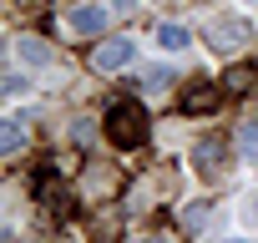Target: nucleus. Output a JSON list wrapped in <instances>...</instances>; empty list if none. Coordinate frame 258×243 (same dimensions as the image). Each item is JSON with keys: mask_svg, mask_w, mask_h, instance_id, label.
<instances>
[{"mask_svg": "<svg viewBox=\"0 0 258 243\" xmlns=\"http://www.w3.org/2000/svg\"><path fill=\"white\" fill-rule=\"evenodd\" d=\"M132 61H137V41H132V36H111V41H101V46L91 51V66L106 71V76H111V71H126Z\"/></svg>", "mask_w": 258, "mask_h": 243, "instance_id": "obj_3", "label": "nucleus"}, {"mask_svg": "<svg viewBox=\"0 0 258 243\" xmlns=\"http://www.w3.org/2000/svg\"><path fill=\"white\" fill-rule=\"evenodd\" d=\"M111 6H101V0H81V6H71V16H66V26L76 31V36H101L106 26H111Z\"/></svg>", "mask_w": 258, "mask_h": 243, "instance_id": "obj_4", "label": "nucleus"}, {"mask_svg": "<svg viewBox=\"0 0 258 243\" xmlns=\"http://www.w3.org/2000/svg\"><path fill=\"white\" fill-rule=\"evenodd\" d=\"M106 6H111L116 16H126V11H137V0H106Z\"/></svg>", "mask_w": 258, "mask_h": 243, "instance_id": "obj_15", "label": "nucleus"}, {"mask_svg": "<svg viewBox=\"0 0 258 243\" xmlns=\"http://www.w3.org/2000/svg\"><path fill=\"white\" fill-rule=\"evenodd\" d=\"M253 6H258V0H253Z\"/></svg>", "mask_w": 258, "mask_h": 243, "instance_id": "obj_18", "label": "nucleus"}, {"mask_svg": "<svg viewBox=\"0 0 258 243\" xmlns=\"http://www.w3.org/2000/svg\"><path fill=\"white\" fill-rule=\"evenodd\" d=\"M71 137H76V142H91V122H86V116H81L76 127H71Z\"/></svg>", "mask_w": 258, "mask_h": 243, "instance_id": "obj_14", "label": "nucleus"}, {"mask_svg": "<svg viewBox=\"0 0 258 243\" xmlns=\"http://www.w3.org/2000/svg\"><path fill=\"white\" fill-rule=\"evenodd\" d=\"M21 152H26V122L6 116L0 122V157H21Z\"/></svg>", "mask_w": 258, "mask_h": 243, "instance_id": "obj_8", "label": "nucleus"}, {"mask_svg": "<svg viewBox=\"0 0 258 243\" xmlns=\"http://www.w3.org/2000/svg\"><path fill=\"white\" fill-rule=\"evenodd\" d=\"M208 218H213V208H208V203H203V198H198V203H187V208H182V223H187V228H203V223H208Z\"/></svg>", "mask_w": 258, "mask_h": 243, "instance_id": "obj_11", "label": "nucleus"}, {"mask_svg": "<svg viewBox=\"0 0 258 243\" xmlns=\"http://www.w3.org/2000/svg\"><path fill=\"white\" fill-rule=\"evenodd\" d=\"M243 162H258V127L243 132Z\"/></svg>", "mask_w": 258, "mask_h": 243, "instance_id": "obj_13", "label": "nucleus"}, {"mask_svg": "<svg viewBox=\"0 0 258 243\" xmlns=\"http://www.w3.org/2000/svg\"><path fill=\"white\" fill-rule=\"evenodd\" d=\"M157 51H167V56H182L187 46H192V31L182 26V21H157Z\"/></svg>", "mask_w": 258, "mask_h": 243, "instance_id": "obj_7", "label": "nucleus"}, {"mask_svg": "<svg viewBox=\"0 0 258 243\" xmlns=\"http://www.w3.org/2000/svg\"><path fill=\"white\" fill-rule=\"evenodd\" d=\"M238 223H243V233H258V188L238 198Z\"/></svg>", "mask_w": 258, "mask_h": 243, "instance_id": "obj_10", "label": "nucleus"}, {"mask_svg": "<svg viewBox=\"0 0 258 243\" xmlns=\"http://www.w3.org/2000/svg\"><path fill=\"white\" fill-rule=\"evenodd\" d=\"M172 81H177V76H172V66H147V71H142V86H147L152 96L172 91Z\"/></svg>", "mask_w": 258, "mask_h": 243, "instance_id": "obj_9", "label": "nucleus"}, {"mask_svg": "<svg viewBox=\"0 0 258 243\" xmlns=\"http://www.w3.org/2000/svg\"><path fill=\"white\" fill-rule=\"evenodd\" d=\"M26 91H31V81H26L21 71H11V76H6V96H26Z\"/></svg>", "mask_w": 258, "mask_h": 243, "instance_id": "obj_12", "label": "nucleus"}, {"mask_svg": "<svg viewBox=\"0 0 258 243\" xmlns=\"http://www.w3.org/2000/svg\"><path fill=\"white\" fill-rule=\"evenodd\" d=\"M11 51H16V61H21L26 71H51V66H56V51H51L41 36H16Z\"/></svg>", "mask_w": 258, "mask_h": 243, "instance_id": "obj_6", "label": "nucleus"}, {"mask_svg": "<svg viewBox=\"0 0 258 243\" xmlns=\"http://www.w3.org/2000/svg\"><path fill=\"white\" fill-rule=\"evenodd\" d=\"M218 243H248V238H243V233H233V238H218Z\"/></svg>", "mask_w": 258, "mask_h": 243, "instance_id": "obj_16", "label": "nucleus"}, {"mask_svg": "<svg viewBox=\"0 0 258 243\" xmlns=\"http://www.w3.org/2000/svg\"><path fill=\"white\" fill-rule=\"evenodd\" d=\"M137 243H167V238H137Z\"/></svg>", "mask_w": 258, "mask_h": 243, "instance_id": "obj_17", "label": "nucleus"}, {"mask_svg": "<svg viewBox=\"0 0 258 243\" xmlns=\"http://www.w3.org/2000/svg\"><path fill=\"white\" fill-rule=\"evenodd\" d=\"M203 41H208V51H218V56H233V51H243V46L253 41V26H248L238 11H218V16H208V26H203Z\"/></svg>", "mask_w": 258, "mask_h": 243, "instance_id": "obj_1", "label": "nucleus"}, {"mask_svg": "<svg viewBox=\"0 0 258 243\" xmlns=\"http://www.w3.org/2000/svg\"><path fill=\"white\" fill-rule=\"evenodd\" d=\"M106 137H111L116 147H137V142L147 137V127H142V111H137L132 101H116V106L106 111Z\"/></svg>", "mask_w": 258, "mask_h": 243, "instance_id": "obj_2", "label": "nucleus"}, {"mask_svg": "<svg viewBox=\"0 0 258 243\" xmlns=\"http://www.w3.org/2000/svg\"><path fill=\"white\" fill-rule=\"evenodd\" d=\"M223 157H228L223 137H203V142L192 147V167H198V177H208V183H213V177H223V172H228V162H223Z\"/></svg>", "mask_w": 258, "mask_h": 243, "instance_id": "obj_5", "label": "nucleus"}, {"mask_svg": "<svg viewBox=\"0 0 258 243\" xmlns=\"http://www.w3.org/2000/svg\"><path fill=\"white\" fill-rule=\"evenodd\" d=\"M253 167H258V162H253Z\"/></svg>", "mask_w": 258, "mask_h": 243, "instance_id": "obj_19", "label": "nucleus"}]
</instances>
